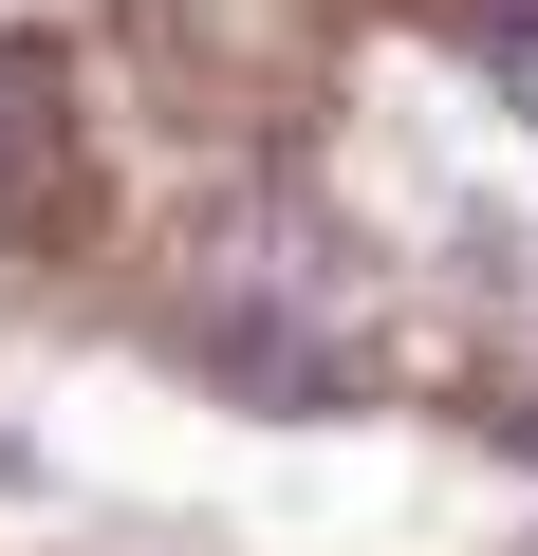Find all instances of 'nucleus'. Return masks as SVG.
Returning a JSON list of instances; mask_svg holds the SVG:
<instances>
[{"label":"nucleus","instance_id":"f03ea898","mask_svg":"<svg viewBox=\"0 0 538 556\" xmlns=\"http://www.w3.org/2000/svg\"><path fill=\"white\" fill-rule=\"evenodd\" d=\"M20 149H38V56H0V186H20Z\"/></svg>","mask_w":538,"mask_h":556},{"label":"nucleus","instance_id":"7ed1b4c3","mask_svg":"<svg viewBox=\"0 0 538 556\" xmlns=\"http://www.w3.org/2000/svg\"><path fill=\"white\" fill-rule=\"evenodd\" d=\"M501 445H520V464H538V390H520V408H501Z\"/></svg>","mask_w":538,"mask_h":556},{"label":"nucleus","instance_id":"f257e3e1","mask_svg":"<svg viewBox=\"0 0 538 556\" xmlns=\"http://www.w3.org/2000/svg\"><path fill=\"white\" fill-rule=\"evenodd\" d=\"M483 75H501V112L538 130V0H501V20H483Z\"/></svg>","mask_w":538,"mask_h":556}]
</instances>
